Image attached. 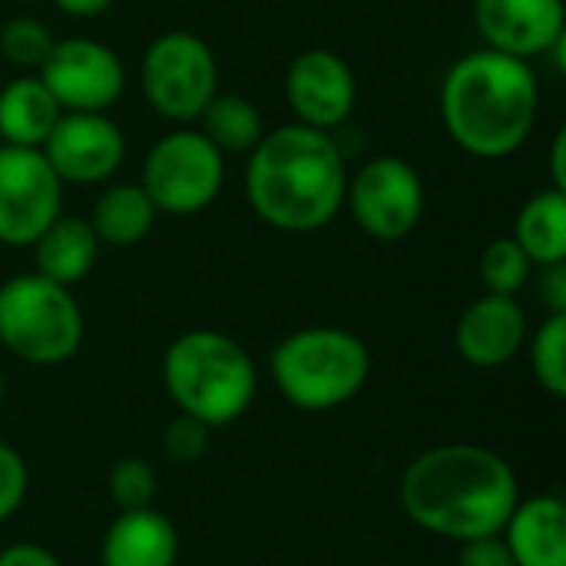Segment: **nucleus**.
I'll use <instances>...</instances> for the list:
<instances>
[{
  "mask_svg": "<svg viewBox=\"0 0 566 566\" xmlns=\"http://www.w3.org/2000/svg\"><path fill=\"white\" fill-rule=\"evenodd\" d=\"M517 501L521 481L507 458L464 441L421 451L398 484L405 517L454 544L501 534Z\"/></svg>",
  "mask_w": 566,
  "mask_h": 566,
  "instance_id": "obj_1",
  "label": "nucleus"
},
{
  "mask_svg": "<svg viewBox=\"0 0 566 566\" xmlns=\"http://www.w3.org/2000/svg\"><path fill=\"white\" fill-rule=\"evenodd\" d=\"M345 209L375 242L408 239L424 216V182L401 156H375L348 176Z\"/></svg>",
  "mask_w": 566,
  "mask_h": 566,
  "instance_id": "obj_9",
  "label": "nucleus"
},
{
  "mask_svg": "<svg viewBox=\"0 0 566 566\" xmlns=\"http://www.w3.org/2000/svg\"><path fill=\"white\" fill-rule=\"evenodd\" d=\"M60 103L40 76H17L0 90V143L40 149L60 119Z\"/></svg>",
  "mask_w": 566,
  "mask_h": 566,
  "instance_id": "obj_19",
  "label": "nucleus"
},
{
  "mask_svg": "<svg viewBox=\"0 0 566 566\" xmlns=\"http://www.w3.org/2000/svg\"><path fill=\"white\" fill-rule=\"evenodd\" d=\"M60 13L76 17V20H93L99 13H106L116 0H50Z\"/></svg>",
  "mask_w": 566,
  "mask_h": 566,
  "instance_id": "obj_32",
  "label": "nucleus"
},
{
  "mask_svg": "<svg viewBox=\"0 0 566 566\" xmlns=\"http://www.w3.org/2000/svg\"><path fill=\"white\" fill-rule=\"evenodd\" d=\"M36 76L63 113H109L126 90V66L116 50L93 36L53 40Z\"/></svg>",
  "mask_w": 566,
  "mask_h": 566,
  "instance_id": "obj_10",
  "label": "nucleus"
},
{
  "mask_svg": "<svg viewBox=\"0 0 566 566\" xmlns=\"http://www.w3.org/2000/svg\"><path fill=\"white\" fill-rule=\"evenodd\" d=\"M537 113L541 83L531 60L484 46L461 56L441 80L444 133L468 156H514L531 139Z\"/></svg>",
  "mask_w": 566,
  "mask_h": 566,
  "instance_id": "obj_3",
  "label": "nucleus"
},
{
  "mask_svg": "<svg viewBox=\"0 0 566 566\" xmlns=\"http://www.w3.org/2000/svg\"><path fill=\"white\" fill-rule=\"evenodd\" d=\"M454 566H517V564H514V557H511L507 544L501 541V534H494V537H478V541L461 544Z\"/></svg>",
  "mask_w": 566,
  "mask_h": 566,
  "instance_id": "obj_29",
  "label": "nucleus"
},
{
  "mask_svg": "<svg viewBox=\"0 0 566 566\" xmlns=\"http://www.w3.org/2000/svg\"><path fill=\"white\" fill-rule=\"evenodd\" d=\"M143 93L156 116L192 123L219 93V60L212 46L189 30L159 33L143 53Z\"/></svg>",
  "mask_w": 566,
  "mask_h": 566,
  "instance_id": "obj_8",
  "label": "nucleus"
},
{
  "mask_svg": "<svg viewBox=\"0 0 566 566\" xmlns=\"http://www.w3.org/2000/svg\"><path fill=\"white\" fill-rule=\"evenodd\" d=\"M348 166L332 133L302 123L265 129L249 153L245 199L279 232H315L345 209Z\"/></svg>",
  "mask_w": 566,
  "mask_h": 566,
  "instance_id": "obj_2",
  "label": "nucleus"
},
{
  "mask_svg": "<svg viewBox=\"0 0 566 566\" xmlns=\"http://www.w3.org/2000/svg\"><path fill=\"white\" fill-rule=\"evenodd\" d=\"M474 27L488 50L534 60L566 40L564 0H471Z\"/></svg>",
  "mask_w": 566,
  "mask_h": 566,
  "instance_id": "obj_14",
  "label": "nucleus"
},
{
  "mask_svg": "<svg viewBox=\"0 0 566 566\" xmlns=\"http://www.w3.org/2000/svg\"><path fill=\"white\" fill-rule=\"evenodd\" d=\"M86 335L83 308L66 285L40 272L13 275L0 285V345L23 365H66Z\"/></svg>",
  "mask_w": 566,
  "mask_h": 566,
  "instance_id": "obj_6",
  "label": "nucleus"
},
{
  "mask_svg": "<svg viewBox=\"0 0 566 566\" xmlns=\"http://www.w3.org/2000/svg\"><path fill=\"white\" fill-rule=\"evenodd\" d=\"M0 566H63V560L53 551H46L43 544L20 541V544H10L0 551Z\"/></svg>",
  "mask_w": 566,
  "mask_h": 566,
  "instance_id": "obj_30",
  "label": "nucleus"
},
{
  "mask_svg": "<svg viewBox=\"0 0 566 566\" xmlns=\"http://www.w3.org/2000/svg\"><path fill=\"white\" fill-rule=\"evenodd\" d=\"M551 189L566 192V129H560L551 143Z\"/></svg>",
  "mask_w": 566,
  "mask_h": 566,
  "instance_id": "obj_33",
  "label": "nucleus"
},
{
  "mask_svg": "<svg viewBox=\"0 0 566 566\" xmlns=\"http://www.w3.org/2000/svg\"><path fill=\"white\" fill-rule=\"evenodd\" d=\"M63 212V182L40 149L0 143V245L30 249Z\"/></svg>",
  "mask_w": 566,
  "mask_h": 566,
  "instance_id": "obj_11",
  "label": "nucleus"
},
{
  "mask_svg": "<svg viewBox=\"0 0 566 566\" xmlns=\"http://www.w3.org/2000/svg\"><path fill=\"white\" fill-rule=\"evenodd\" d=\"M27 488H30V468L23 454L0 441V524H7L20 511Z\"/></svg>",
  "mask_w": 566,
  "mask_h": 566,
  "instance_id": "obj_28",
  "label": "nucleus"
},
{
  "mask_svg": "<svg viewBox=\"0 0 566 566\" xmlns=\"http://www.w3.org/2000/svg\"><path fill=\"white\" fill-rule=\"evenodd\" d=\"M156 216L159 212L139 182H113L96 196L86 222L93 226L99 245L133 249L153 232Z\"/></svg>",
  "mask_w": 566,
  "mask_h": 566,
  "instance_id": "obj_20",
  "label": "nucleus"
},
{
  "mask_svg": "<svg viewBox=\"0 0 566 566\" xmlns=\"http://www.w3.org/2000/svg\"><path fill=\"white\" fill-rule=\"evenodd\" d=\"M30 249L36 259V272L66 289L80 285L99 259V239L93 226L80 216L63 212L43 229V235Z\"/></svg>",
  "mask_w": 566,
  "mask_h": 566,
  "instance_id": "obj_18",
  "label": "nucleus"
},
{
  "mask_svg": "<svg viewBox=\"0 0 566 566\" xmlns=\"http://www.w3.org/2000/svg\"><path fill=\"white\" fill-rule=\"evenodd\" d=\"M517 566H566V504L560 494L521 497L501 527Z\"/></svg>",
  "mask_w": 566,
  "mask_h": 566,
  "instance_id": "obj_16",
  "label": "nucleus"
},
{
  "mask_svg": "<svg viewBox=\"0 0 566 566\" xmlns=\"http://www.w3.org/2000/svg\"><path fill=\"white\" fill-rule=\"evenodd\" d=\"M524 345H527V312L514 295L484 292L461 312L454 325L458 355L481 371L511 365Z\"/></svg>",
  "mask_w": 566,
  "mask_h": 566,
  "instance_id": "obj_15",
  "label": "nucleus"
},
{
  "mask_svg": "<svg viewBox=\"0 0 566 566\" xmlns=\"http://www.w3.org/2000/svg\"><path fill=\"white\" fill-rule=\"evenodd\" d=\"M53 33L36 17H13L0 27V53L7 63L20 70H40L46 53L53 50Z\"/></svg>",
  "mask_w": 566,
  "mask_h": 566,
  "instance_id": "obj_25",
  "label": "nucleus"
},
{
  "mask_svg": "<svg viewBox=\"0 0 566 566\" xmlns=\"http://www.w3.org/2000/svg\"><path fill=\"white\" fill-rule=\"evenodd\" d=\"M139 186L156 212L176 219L199 216L226 186V153L202 129L179 126L149 146Z\"/></svg>",
  "mask_w": 566,
  "mask_h": 566,
  "instance_id": "obj_7",
  "label": "nucleus"
},
{
  "mask_svg": "<svg viewBox=\"0 0 566 566\" xmlns=\"http://www.w3.org/2000/svg\"><path fill=\"white\" fill-rule=\"evenodd\" d=\"M3 398H7V381H3V371H0V405H3Z\"/></svg>",
  "mask_w": 566,
  "mask_h": 566,
  "instance_id": "obj_34",
  "label": "nucleus"
},
{
  "mask_svg": "<svg viewBox=\"0 0 566 566\" xmlns=\"http://www.w3.org/2000/svg\"><path fill=\"white\" fill-rule=\"evenodd\" d=\"M106 491H109V501L119 511L153 507L156 491H159L156 468L149 461H143V458H119L106 474Z\"/></svg>",
  "mask_w": 566,
  "mask_h": 566,
  "instance_id": "obj_26",
  "label": "nucleus"
},
{
  "mask_svg": "<svg viewBox=\"0 0 566 566\" xmlns=\"http://www.w3.org/2000/svg\"><path fill=\"white\" fill-rule=\"evenodd\" d=\"M358 83L348 60L328 46H308L285 70V103L295 123L312 129H338L355 113Z\"/></svg>",
  "mask_w": 566,
  "mask_h": 566,
  "instance_id": "obj_13",
  "label": "nucleus"
},
{
  "mask_svg": "<svg viewBox=\"0 0 566 566\" xmlns=\"http://www.w3.org/2000/svg\"><path fill=\"white\" fill-rule=\"evenodd\" d=\"M534 381L551 395L566 398V315H547L527 342Z\"/></svg>",
  "mask_w": 566,
  "mask_h": 566,
  "instance_id": "obj_23",
  "label": "nucleus"
},
{
  "mask_svg": "<svg viewBox=\"0 0 566 566\" xmlns=\"http://www.w3.org/2000/svg\"><path fill=\"white\" fill-rule=\"evenodd\" d=\"M514 242L541 269L566 262V192L541 189L531 196L517 212Z\"/></svg>",
  "mask_w": 566,
  "mask_h": 566,
  "instance_id": "obj_21",
  "label": "nucleus"
},
{
  "mask_svg": "<svg viewBox=\"0 0 566 566\" xmlns=\"http://www.w3.org/2000/svg\"><path fill=\"white\" fill-rule=\"evenodd\" d=\"M531 269H534V262L524 255V249L514 242V235L494 239L481 252V262H478V275H481L484 292H491V295H514V298L531 282Z\"/></svg>",
  "mask_w": 566,
  "mask_h": 566,
  "instance_id": "obj_24",
  "label": "nucleus"
},
{
  "mask_svg": "<svg viewBox=\"0 0 566 566\" xmlns=\"http://www.w3.org/2000/svg\"><path fill=\"white\" fill-rule=\"evenodd\" d=\"M199 119H202V133L222 153H252L255 143L265 136V119L259 106L239 93H216Z\"/></svg>",
  "mask_w": 566,
  "mask_h": 566,
  "instance_id": "obj_22",
  "label": "nucleus"
},
{
  "mask_svg": "<svg viewBox=\"0 0 566 566\" xmlns=\"http://www.w3.org/2000/svg\"><path fill=\"white\" fill-rule=\"evenodd\" d=\"M541 298L547 302L551 315H566V262L544 265L541 279Z\"/></svg>",
  "mask_w": 566,
  "mask_h": 566,
  "instance_id": "obj_31",
  "label": "nucleus"
},
{
  "mask_svg": "<svg viewBox=\"0 0 566 566\" xmlns=\"http://www.w3.org/2000/svg\"><path fill=\"white\" fill-rule=\"evenodd\" d=\"M40 153L63 186H99L126 163V136L109 113H60Z\"/></svg>",
  "mask_w": 566,
  "mask_h": 566,
  "instance_id": "obj_12",
  "label": "nucleus"
},
{
  "mask_svg": "<svg viewBox=\"0 0 566 566\" xmlns=\"http://www.w3.org/2000/svg\"><path fill=\"white\" fill-rule=\"evenodd\" d=\"M209 444H212V428H206L202 421L186 418V415H176L163 428V441H159L163 458L179 464V468L199 464L209 454Z\"/></svg>",
  "mask_w": 566,
  "mask_h": 566,
  "instance_id": "obj_27",
  "label": "nucleus"
},
{
  "mask_svg": "<svg viewBox=\"0 0 566 566\" xmlns=\"http://www.w3.org/2000/svg\"><path fill=\"white\" fill-rule=\"evenodd\" d=\"M179 531L156 507L119 511L99 544V566H176Z\"/></svg>",
  "mask_w": 566,
  "mask_h": 566,
  "instance_id": "obj_17",
  "label": "nucleus"
},
{
  "mask_svg": "<svg viewBox=\"0 0 566 566\" xmlns=\"http://www.w3.org/2000/svg\"><path fill=\"white\" fill-rule=\"evenodd\" d=\"M163 388L179 415L216 431L245 418L259 391V371L232 335L189 328L163 352Z\"/></svg>",
  "mask_w": 566,
  "mask_h": 566,
  "instance_id": "obj_4",
  "label": "nucleus"
},
{
  "mask_svg": "<svg viewBox=\"0 0 566 566\" xmlns=\"http://www.w3.org/2000/svg\"><path fill=\"white\" fill-rule=\"evenodd\" d=\"M279 395L308 415L355 401L371 378L368 345L338 325H308L285 335L269 358Z\"/></svg>",
  "mask_w": 566,
  "mask_h": 566,
  "instance_id": "obj_5",
  "label": "nucleus"
}]
</instances>
